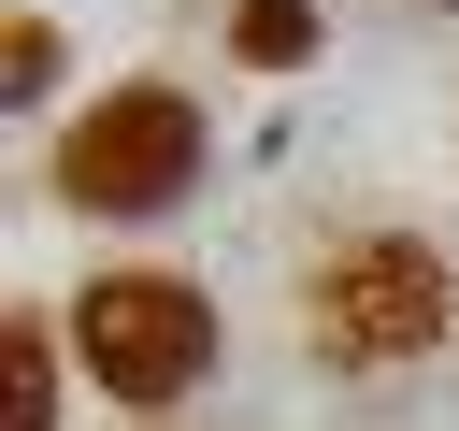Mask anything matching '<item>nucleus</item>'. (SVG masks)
<instances>
[{"instance_id":"obj_3","label":"nucleus","mask_w":459,"mask_h":431,"mask_svg":"<svg viewBox=\"0 0 459 431\" xmlns=\"http://www.w3.org/2000/svg\"><path fill=\"white\" fill-rule=\"evenodd\" d=\"M316 345L344 374H387V359H430L445 345V259L416 230H373L344 259H316Z\"/></svg>"},{"instance_id":"obj_4","label":"nucleus","mask_w":459,"mask_h":431,"mask_svg":"<svg viewBox=\"0 0 459 431\" xmlns=\"http://www.w3.org/2000/svg\"><path fill=\"white\" fill-rule=\"evenodd\" d=\"M230 57L244 72H301L316 57V0H230Z\"/></svg>"},{"instance_id":"obj_2","label":"nucleus","mask_w":459,"mask_h":431,"mask_svg":"<svg viewBox=\"0 0 459 431\" xmlns=\"http://www.w3.org/2000/svg\"><path fill=\"white\" fill-rule=\"evenodd\" d=\"M72 345H86V374H100L115 402H186V388L215 374V302H201L186 273H158V259H115V273H86Z\"/></svg>"},{"instance_id":"obj_6","label":"nucleus","mask_w":459,"mask_h":431,"mask_svg":"<svg viewBox=\"0 0 459 431\" xmlns=\"http://www.w3.org/2000/svg\"><path fill=\"white\" fill-rule=\"evenodd\" d=\"M0 86H14V101H43V86H57V29H43V14H14V29H0Z\"/></svg>"},{"instance_id":"obj_1","label":"nucleus","mask_w":459,"mask_h":431,"mask_svg":"<svg viewBox=\"0 0 459 431\" xmlns=\"http://www.w3.org/2000/svg\"><path fill=\"white\" fill-rule=\"evenodd\" d=\"M186 187H201V101L158 86V72L100 86V101L57 129V201H72V216H172Z\"/></svg>"},{"instance_id":"obj_5","label":"nucleus","mask_w":459,"mask_h":431,"mask_svg":"<svg viewBox=\"0 0 459 431\" xmlns=\"http://www.w3.org/2000/svg\"><path fill=\"white\" fill-rule=\"evenodd\" d=\"M0 417H14V431H43V417H57V345H43V316H14V330H0Z\"/></svg>"}]
</instances>
